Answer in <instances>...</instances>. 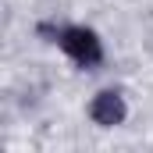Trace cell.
I'll use <instances>...</instances> for the list:
<instances>
[{"instance_id":"6da1fadb","label":"cell","mask_w":153,"mask_h":153,"mask_svg":"<svg viewBox=\"0 0 153 153\" xmlns=\"http://www.w3.org/2000/svg\"><path fill=\"white\" fill-rule=\"evenodd\" d=\"M39 36H50V43H57L78 68H96L103 61V43L93 29L85 25H39Z\"/></svg>"},{"instance_id":"7a4b0ae2","label":"cell","mask_w":153,"mask_h":153,"mask_svg":"<svg viewBox=\"0 0 153 153\" xmlns=\"http://www.w3.org/2000/svg\"><path fill=\"white\" fill-rule=\"evenodd\" d=\"M89 117L100 128H117L128 117V103H125V96L117 89H103V93H96L89 100Z\"/></svg>"}]
</instances>
